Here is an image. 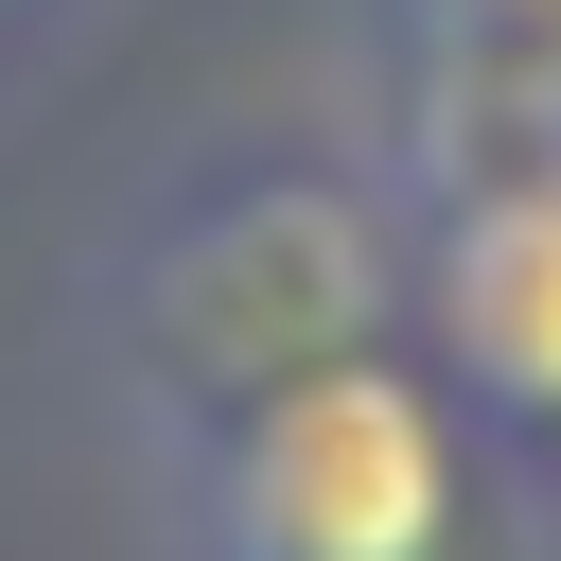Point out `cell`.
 I'll return each mask as SVG.
<instances>
[{"label":"cell","instance_id":"cell-4","mask_svg":"<svg viewBox=\"0 0 561 561\" xmlns=\"http://www.w3.org/2000/svg\"><path fill=\"white\" fill-rule=\"evenodd\" d=\"M0 35H18V0H0Z\"/></svg>","mask_w":561,"mask_h":561},{"label":"cell","instance_id":"cell-3","mask_svg":"<svg viewBox=\"0 0 561 561\" xmlns=\"http://www.w3.org/2000/svg\"><path fill=\"white\" fill-rule=\"evenodd\" d=\"M561 140V0H368V175L386 210Z\"/></svg>","mask_w":561,"mask_h":561},{"label":"cell","instance_id":"cell-2","mask_svg":"<svg viewBox=\"0 0 561 561\" xmlns=\"http://www.w3.org/2000/svg\"><path fill=\"white\" fill-rule=\"evenodd\" d=\"M403 333L508 456H561V140L403 210Z\"/></svg>","mask_w":561,"mask_h":561},{"label":"cell","instance_id":"cell-1","mask_svg":"<svg viewBox=\"0 0 561 561\" xmlns=\"http://www.w3.org/2000/svg\"><path fill=\"white\" fill-rule=\"evenodd\" d=\"M491 491V421L438 386L421 333H333L175 421L193 561H456Z\"/></svg>","mask_w":561,"mask_h":561}]
</instances>
